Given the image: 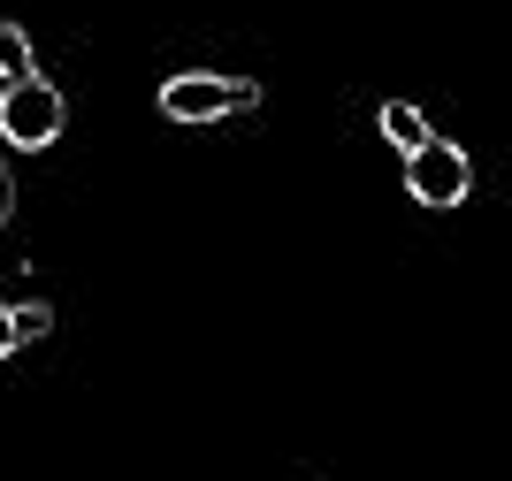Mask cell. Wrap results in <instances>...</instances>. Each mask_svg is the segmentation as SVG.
<instances>
[{
  "instance_id": "cell-5",
  "label": "cell",
  "mask_w": 512,
  "mask_h": 481,
  "mask_svg": "<svg viewBox=\"0 0 512 481\" xmlns=\"http://www.w3.org/2000/svg\"><path fill=\"white\" fill-rule=\"evenodd\" d=\"M16 77H39V62H31L23 23H0V84H16Z\"/></svg>"
},
{
  "instance_id": "cell-8",
  "label": "cell",
  "mask_w": 512,
  "mask_h": 481,
  "mask_svg": "<svg viewBox=\"0 0 512 481\" xmlns=\"http://www.w3.org/2000/svg\"><path fill=\"white\" fill-rule=\"evenodd\" d=\"M16 344H23V336H16V306H0V359L16 352Z\"/></svg>"
},
{
  "instance_id": "cell-1",
  "label": "cell",
  "mask_w": 512,
  "mask_h": 481,
  "mask_svg": "<svg viewBox=\"0 0 512 481\" xmlns=\"http://www.w3.org/2000/svg\"><path fill=\"white\" fill-rule=\"evenodd\" d=\"M62 123H69V100L46 77L0 84V130H8V146H16V153H46L54 138H62Z\"/></svg>"
},
{
  "instance_id": "cell-4",
  "label": "cell",
  "mask_w": 512,
  "mask_h": 481,
  "mask_svg": "<svg viewBox=\"0 0 512 481\" xmlns=\"http://www.w3.org/2000/svg\"><path fill=\"white\" fill-rule=\"evenodd\" d=\"M375 123H383V138H390L398 153H421L428 138H436V130H428V115H421L413 100H383V115H375Z\"/></svg>"
},
{
  "instance_id": "cell-2",
  "label": "cell",
  "mask_w": 512,
  "mask_h": 481,
  "mask_svg": "<svg viewBox=\"0 0 512 481\" xmlns=\"http://www.w3.org/2000/svg\"><path fill=\"white\" fill-rule=\"evenodd\" d=\"M245 107H260V84L245 77H169L161 84V115L169 123H222V115H245Z\"/></svg>"
},
{
  "instance_id": "cell-6",
  "label": "cell",
  "mask_w": 512,
  "mask_h": 481,
  "mask_svg": "<svg viewBox=\"0 0 512 481\" xmlns=\"http://www.w3.org/2000/svg\"><path fill=\"white\" fill-rule=\"evenodd\" d=\"M16 336H23V344L54 336V306H46V298H23V306H16Z\"/></svg>"
},
{
  "instance_id": "cell-7",
  "label": "cell",
  "mask_w": 512,
  "mask_h": 481,
  "mask_svg": "<svg viewBox=\"0 0 512 481\" xmlns=\"http://www.w3.org/2000/svg\"><path fill=\"white\" fill-rule=\"evenodd\" d=\"M8 214H16V176H8V161H0V230H8Z\"/></svg>"
},
{
  "instance_id": "cell-3",
  "label": "cell",
  "mask_w": 512,
  "mask_h": 481,
  "mask_svg": "<svg viewBox=\"0 0 512 481\" xmlns=\"http://www.w3.org/2000/svg\"><path fill=\"white\" fill-rule=\"evenodd\" d=\"M406 191L421 207H459L474 191V161L451 146V138H428L421 153H406Z\"/></svg>"
}]
</instances>
